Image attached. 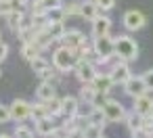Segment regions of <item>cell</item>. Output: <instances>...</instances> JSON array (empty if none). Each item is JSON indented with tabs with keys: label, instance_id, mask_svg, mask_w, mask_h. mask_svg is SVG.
Segmentation results:
<instances>
[{
	"label": "cell",
	"instance_id": "6da1fadb",
	"mask_svg": "<svg viewBox=\"0 0 153 138\" xmlns=\"http://www.w3.org/2000/svg\"><path fill=\"white\" fill-rule=\"evenodd\" d=\"M78 52L74 48H67V46H59L55 52H53V65L61 71V73H67V71H74L76 63H78Z\"/></svg>",
	"mask_w": 153,
	"mask_h": 138
},
{
	"label": "cell",
	"instance_id": "7a4b0ae2",
	"mask_svg": "<svg viewBox=\"0 0 153 138\" xmlns=\"http://www.w3.org/2000/svg\"><path fill=\"white\" fill-rule=\"evenodd\" d=\"M115 55L124 61H134L138 57V44L130 36H117L115 38Z\"/></svg>",
	"mask_w": 153,
	"mask_h": 138
},
{
	"label": "cell",
	"instance_id": "3957f363",
	"mask_svg": "<svg viewBox=\"0 0 153 138\" xmlns=\"http://www.w3.org/2000/svg\"><path fill=\"white\" fill-rule=\"evenodd\" d=\"M92 46H94V50H97V55L101 57V65L107 61V59H111L113 55H115V40L107 34V36H97L94 40H92Z\"/></svg>",
	"mask_w": 153,
	"mask_h": 138
},
{
	"label": "cell",
	"instance_id": "277c9868",
	"mask_svg": "<svg viewBox=\"0 0 153 138\" xmlns=\"http://www.w3.org/2000/svg\"><path fill=\"white\" fill-rule=\"evenodd\" d=\"M103 111H105V117H107V123H122L126 119V109L120 100H113V98H107L103 103Z\"/></svg>",
	"mask_w": 153,
	"mask_h": 138
},
{
	"label": "cell",
	"instance_id": "5b68a950",
	"mask_svg": "<svg viewBox=\"0 0 153 138\" xmlns=\"http://www.w3.org/2000/svg\"><path fill=\"white\" fill-rule=\"evenodd\" d=\"M74 71H76V77H78L82 84L92 82V80L97 77V73H99V71H97V63H92V61H88V59H78Z\"/></svg>",
	"mask_w": 153,
	"mask_h": 138
},
{
	"label": "cell",
	"instance_id": "8992f818",
	"mask_svg": "<svg viewBox=\"0 0 153 138\" xmlns=\"http://www.w3.org/2000/svg\"><path fill=\"white\" fill-rule=\"evenodd\" d=\"M122 21H124V27H126L128 32H138V30H143V27H145L147 17H145L140 11H136V9H130V11H126V13H124Z\"/></svg>",
	"mask_w": 153,
	"mask_h": 138
},
{
	"label": "cell",
	"instance_id": "52a82bcc",
	"mask_svg": "<svg viewBox=\"0 0 153 138\" xmlns=\"http://www.w3.org/2000/svg\"><path fill=\"white\" fill-rule=\"evenodd\" d=\"M124 92H126L128 96L136 98V96H140V94L149 92V88H147V84H145L143 75H130V77L124 82Z\"/></svg>",
	"mask_w": 153,
	"mask_h": 138
},
{
	"label": "cell",
	"instance_id": "ba28073f",
	"mask_svg": "<svg viewBox=\"0 0 153 138\" xmlns=\"http://www.w3.org/2000/svg\"><path fill=\"white\" fill-rule=\"evenodd\" d=\"M9 107H11V115H13L15 121H25V119L32 117V105L23 98H15Z\"/></svg>",
	"mask_w": 153,
	"mask_h": 138
},
{
	"label": "cell",
	"instance_id": "9c48e42d",
	"mask_svg": "<svg viewBox=\"0 0 153 138\" xmlns=\"http://www.w3.org/2000/svg\"><path fill=\"white\" fill-rule=\"evenodd\" d=\"M61 44L67 46V48L78 50L80 46H84V44H88V42H86V36H84L80 30H67V32L63 34V38H61Z\"/></svg>",
	"mask_w": 153,
	"mask_h": 138
},
{
	"label": "cell",
	"instance_id": "30bf717a",
	"mask_svg": "<svg viewBox=\"0 0 153 138\" xmlns=\"http://www.w3.org/2000/svg\"><path fill=\"white\" fill-rule=\"evenodd\" d=\"M134 111L138 113V115H153V98H151V94H140V96H136L134 98Z\"/></svg>",
	"mask_w": 153,
	"mask_h": 138
},
{
	"label": "cell",
	"instance_id": "8fae6325",
	"mask_svg": "<svg viewBox=\"0 0 153 138\" xmlns=\"http://www.w3.org/2000/svg\"><path fill=\"white\" fill-rule=\"evenodd\" d=\"M90 23H92V38H97V36H107V34L111 32V19L105 17V15L94 17Z\"/></svg>",
	"mask_w": 153,
	"mask_h": 138
},
{
	"label": "cell",
	"instance_id": "7c38bea8",
	"mask_svg": "<svg viewBox=\"0 0 153 138\" xmlns=\"http://www.w3.org/2000/svg\"><path fill=\"white\" fill-rule=\"evenodd\" d=\"M92 86L97 88V92L107 94V92H109V90L115 86V82H113L111 73H109V71H105V73H97V77L92 80Z\"/></svg>",
	"mask_w": 153,
	"mask_h": 138
},
{
	"label": "cell",
	"instance_id": "4fadbf2b",
	"mask_svg": "<svg viewBox=\"0 0 153 138\" xmlns=\"http://www.w3.org/2000/svg\"><path fill=\"white\" fill-rule=\"evenodd\" d=\"M55 130H57V125H55V117L53 115H44V117L36 119V134L51 136V134H55Z\"/></svg>",
	"mask_w": 153,
	"mask_h": 138
},
{
	"label": "cell",
	"instance_id": "5bb4252c",
	"mask_svg": "<svg viewBox=\"0 0 153 138\" xmlns=\"http://www.w3.org/2000/svg\"><path fill=\"white\" fill-rule=\"evenodd\" d=\"M124 123L128 125V132H130V134H140L143 123H145V117H143V115H138V113L134 111V113H128V115H126Z\"/></svg>",
	"mask_w": 153,
	"mask_h": 138
},
{
	"label": "cell",
	"instance_id": "9a60e30c",
	"mask_svg": "<svg viewBox=\"0 0 153 138\" xmlns=\"http://www.w3.org/2000/svg\"><path fill=\"white\" fill-rule=\"evenodd\" d=\"M36 96L38 100H51L57 96V88H55V82H40L38 90H36Z\"/></svg>",
	"mask_w": 153,
	"mask_h": 138
},
{
	"label": "cell",
	"instance_id": "2e32d148",
	"mask_svg": "<svg viewBox=\"0 0 153 138\" xmlns=\"http://www.w3.org/2000/svg\"><path fill=\"white\" fill-rule=\"evenodd\" d=\"M99 15H101V7L94 2V0H84V2H82V13H80V17L92 21V19L99 17Z\"/></svg>",
	"mask_w": 153,
	"mask_h": 138
},
{
	"label": "cell",
	"instance_id": "e0dca14e",
	"mask_svg": "<svg viewBox=\"0 0 153 138\" xmlns=\"http://www.w3.org/2000/svg\"><path fill=\"white\" fill-rule=\"evenodd\" d=\"M61 100H63V115L65 117H76L78 111H80V100L76 96H69V94L63 96Z\"/></svg>",
	"mask_w": 153,
	"mask_h": 138
},
{
	"label": "cell",
	"instance_id": "ac0fdd59",
	"mask_svg": "<svg viewBox=\"0 0 153 138\" xmlns=\"http://www.w3.org/2000/svg\"><path fill=\"white\" fill-rule=\"evenodd\" d=\"M34 42H36V44L42 48V50H46V48H51V46H53L57 40H55V38H53V36L46 32V27H42V30H38V32H36V38H34Z\"/></svg>",
	"mask_w": 153,
	"mask_h": 138
},
{
	"label": "cell",
	"instance_id": "d6986e66",
	"mask_svg": "<svg viewBox=\"0 0 153 138\" xmlns=\"http://www.w3.org/2000/svg\"><path fill=\"white\" fill-rule=\"evenodd\" d=\"M40 52H42V48L32 40V42H23V46H21V57L25 59V61H34L36 57H40Z\"/></svg>",
	"mask_w": 153,
	"mask_h": 138
},
{
	"label": "cell",
	"instance_id": "ffe728a7",
	"mask_svg": "<svg viewBox=\"0 0 153 138\" xmlns=\"http://www.w3.org/2000/svg\"><path fill=\"white\" fill-rule=\"evenodd\" d=\"M25 19V15H23V11L21 9H13L9 15H7V23H9V27L13 30V32H17L19 30V25H21V21Z\"/></svg>",
	"mask_w": 153,
	"mask_h": 138
},
{
	"label": "cell",
	"instance_id": "44dd1931",
	"mask_svg": "<svg viewBox=\"0 0 153 138\" xmlns=\"http://www.w3.org/2000/svg\"><path fill=\"white\" fill-rule=\"evenodd\" d=\"M44 103V107H46V113L48 115H53V117H57V115H63V100L61 98H51V100H42Z\"/></svg>",
	"mask_w": 153,
	"mask_h": 138
},
{
	"label": "cell",
	"instance_id": "7402d4cb",
	"mask_svg": "<svg viewBox=\"0 0 153 138\" xmlns=\"http://www.w3.org/2000/svg\"><path fill=\"white\" fill-rule=\"evenodd\" d=\"M97 88L92 86V82H88V84H82V88H80V96H82V100H86V103H94V98H97Z\"/></svg>",
	"mask_w": 153,
	"mask_h": 138
},
{
	"label": "cell",
	"instance_id": "603a6c76",
	"mask_svg": "<svg viewBox=\"0 0 153 138\" xmlns=\"http://www.w3.org/2000/svg\"><path fill=\"white\" fill-rule=\"evenodd\" d=\"M46 32H48L57 42H61V38H63V34H65L67 30H65L63 21H55V23H48V25H46Z\"/></svg>",
	"mask_w": 153,
	"mask_h": 138
},
{
	"label": "cell",
	"instance_id": "cb8c5ba5",
	"mask_svg": "<svg viewBox=\"0 0 153 138\" xmlns=\"http://www.w3.org/2000/svg\"><path fill=\"white\" fill-rule=\"evenodd\" d=\"M65 9L63 7H53V9H46V19L48 23H55V21H65Z\"/></svg>",
	"mask_w": 153,
	"mask_h": 138
},
{
	"label": "cell",
	"instance_id": "d4e9b609",
	"mask_svg": "<svg viewBox=\"0 0 153 138\" xmlns=\"http://www.w3.org/2000/svg\"><path fill=\"white\" fill-rule=\"evenodd\" d=\"M105 134V130H103V123H88L86 125V130L82 132V136L84 138H99V136H103Z\"/></svg>",
	"mask_w": 153,
	"mask_h": 138
},
{
	"label": "cell",
	"instance_id": "484cf974",
	"mask_svg": "<svg viewBox=\"0 0 153 138\" xmlns=\"http://www.w3.org/2000/svg\"><path fill=\"white\" fill-rule=\"evenodd\" d=\"M63 9H65V15H67V17H74V15L80 17V13H82V2H78V0H71V2L63 4Z\"/></svg>",
	"mask_w": 153,
	"mask_h": 138
},
{
	"label": "cell",
	"instance_id": "4316f807",
	"mask_svg": "<svg viewBox=\"0 0 153 138\" xmlns=\"http://www.w3.org/2000/svg\"><path fill=\"white\" fill-rule=\"evenodd\" d=\"M30 65H32V71H36V75H38L40 71H44L46 67H51V63H48L42 55H40V57H36L34 61H30Z\"/></svg>",
	"mask_w": 153,
	"mask_h": 138
},
{
	"label": "cell",
	"instance_id": "83f0119b",
	"mask_svg": "<svg viewBox=\"0 0 153 138\" xmlns=\"http://www.w3.org/2000/svg\"><path fill=\"white\" fill-rule=\"evenodd\" d=\"M57 71H59V69L53 65V67H46L44 71H40L38 77H40V82H55V80H57Z\"/></svg>",
	"mask_w": 153,
	"mask_h": 138
},
{
	"label": "cell",
	"instance_id": "f1b7e54d",
	"mask_svg": "<svg viewBox=\"0 0 153 138\" xmlns=\"http://www.w3.org/2000/svg\"><path fill=\"white\" fill-rule=\"evenodd\" d=\"M44 115H48V113H46V107H44L42 100H40L38 105H32V117H34V121L40 119V117H44Z\"/></svg>",
	"mask_w": 153,
	"mask_h": 138
},
{
	"label": "cell",
	"instance_id": "f546056e",
	"mask_svg": "<svg viewBox=\"0 0 153 138\" xmlns=\"http://www.w3.org/2000/svg\"><path fill=\"white\" fill-rule=\"evenodd\" d=\"M143 136H153V115H145V123L140 130Z\"/></svg>",
	"mask_w": 153,
	"mask_h": 138
},
{
	"label": "cell",
	"instance_id": "4dcf8cb0",
	"mask_svg": "<svg viewBox=\"0 0 153 138\" xmlns=\"http://www.w3.org/2000/svg\"><path fill=\"white\" fill-rule=\"evenodd\" d=\"M34 134V130H30V128H25V125H17L15 130H13V136H17V138H30Z\"/></svg>",
	"mask_w": 153,
	"mask_h": 138
},
{
	"label": "cell",
	"instance_id": "1f68e13d",
	"mask_svg": "<svg viewBox=\"0 0 153 138\" xmlns=\"http://www.w3.org/2000/svg\"><path fill=\"white\" fill-rule=\"evenodd\" d=\"M11 119H13V115H11V107L0 105V123H9Z\"/></svg>",
	"mask_w": 153,
	"mask_h": 138
},
{
	"label": "cell",
	"instance_id": "d6a6232c",
	"mask_svg": "<svg viewBox=\"0 0 153 138\" xmlns=\"http://www.w3.org/2000/svg\"><path fill=\"white\" fill-rule=\"evenodd\" d=\"M94 2L101 7V11H111L115 7V0H94Z\"/></svg>",
	"mask_w": 153,
	"mask_h": 138
},
{
	"label": "cell",
	"instance_id": "836d02e7",
	"mask_svg": "<svg viewBox=\"0 0 153 138\" xmlns=\"http://www.w3.org/2000/svg\"><path fill=\"white\" fill-rule=\"evenodd\" d=\"M143 80H145V84H147V88L153 92V69H149V71H145L143 73Z\"/></svg>",
	"mask_w": 153,
	"mask_h": 138
},
{
	"label": "cell",
	"instance_id": "e575fe53",
	"mask_svg": "<svg viewBox=\"0 0 153 138\" xmlns=\"http://www.w3.org/2000/svg\"><path fill=\"white\" fill-rule=\"evenodd\" d=\"M40 2H42L46 9H53V7H63V0H40Z\"/></svg>",
	"mask_w": 153,
	"mask_h": 138
},
{
	"label": "cell",
	"instance_id": "d590c367",
	"mask_svg": "<svg viewBox=\"0 0 153 138\" xmlns=\"http://www.w3.org/2000/svg\"><path fill=\"white\" fill-rule=\"evenodd\" d=\"M9 57V44L7 42H0V63Z\"/></svg>",
	"mask_w": 153,
	"mask_h": 138
},
{
	"label": "cell",
	"instance_id": "8d00e7d4",
	"mask_svg": "<svg viewBox=\"0 0 153 138\" xmlns=\"http://www.w3.org/2000/svg\"><path fill=\"white\" fill-rule=\"evenodd\" d=\"M0 38H2V34H0ZM0 42H2V40H0Z\"/></svg>",
	"mask_w": 153,
	"mask_h": 138
},
{
	"label": "cell",
	"instance_id": "74e56055",
	"mask_svg": "<svg viewBox=\"0 0 153 138\" xmlns=\"http://www.w3.org/2000/svg\"><path fill=\"white\" fill-rule=\"evenodd\" d=\"M0 75H2V71H0Z\"/></svg>",
	"mask_w": 153,
	"mask_h": 138
}]
</instances>
